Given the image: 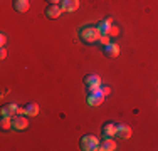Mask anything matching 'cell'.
<instances>
[{
    "label": "cell",
    "mask_w": 158,
    "mask_h": 151,
    "mask_svg": "<svg viewBox=\"0 0 158 151\" xmlns=\"http://www.w3.org/2000/svg\"><path fill=\"white\" fill-rule=\"evenodd\" d=\"M99 30H98L96 25H84L81 30H79V39L86 44H94L99 40Z\"/></svg>",
    "instance_id": "obj_1"
},
{
    "label": "cell",
    "mask_w": 158,
    "mask_h": 151,
    "mask_svg": "<svg viewBox=\"0 0 158 151\" xmlns=\"http://www.w3.org/2000/svg\"><path fill=\"white\" fill-rule=\"evenodd\" d=\"M79 146H81L82 151H96L99 149V141L93 134H84L81 138V141H79Z\"/></svg>",
    "instance_id": "obj_2"
},
{
    "label": "cell",
    "mask_w": 158,
    "mask_h": 151,
    "mask_svg": "<svg viewBox=\"0 0 158 151\" xmlns=\"http://www.w3.org/2000/svg\"><path fill=\"white\" fill-rule=\"evenodd\" d=\"M84 84L88 86V92H96L101 89V77L98 74H88L84 77Z\"/></svg>",
    "instance_id": "obj_3"
},
{
    "label": "cell",
    "mask_w": 158,
    "mask_h": 151,
    "mask_svg": "<svg viewBox=\"0 0 158 151\" xmlns=\"http://www.w3.org/2000/svg\"><path fill=\"white\" fill-rule=\"evenodd\" d=\"M103 52H104V55H106V57L114 59V57H118V55H119L121 49H119V45H118V44L110 42L108 45H104V47H103Z\"/></svg>",
    "instance_id": "obj_4"
},
{
    "label": "cell",
    "mask_w": 158,
    "mask_h": 151,
    "mask_svg": "<svg viewBox=\"0 0 158 151\" xmlns=\"http://www.w3.org/2000/svg\"><path fill=\"white\" fill-rule=\"evenodd\" d=\"M104 97H106V96H104V94L101 92V89H99V91L91 92V94L88 96V104L91 106V108H96V106H99V104L104 101Z\"/></svg>",
    "instance_id": "obj_5"
},
{
    "label": "cell",
    "mask_w": 158,
    "mask_h": 151,
    "mask_svg": "<svg viewBox=\"0 0 158 151\" xmlns=\"http://www.w3.org/2000/svg\"><path fill=\"white\" fill-rule=\"evenodd\" d=\"M12 121H14V129H17V131H22L29 126V121L25 118V114H15L12 118Z\"/></svg>",
    "instance_id": "obj_6"
},
{
    "label": "cell",
    "mask_w": 158,
    "mask_h": 151,
    "mask_svg": "<svg viewBox=\"0 0 158 151\" xmlns=\"http://www.w3.org/2000/svg\"><path fill=\"white\" fill-rule=\"evenodd\" d=\"M116 136H118V138H121V139L131 138V128L128 126V124H125V123L116 124Z\"/></svg>",
    "instance_id": "obj_7"
},
{
    "label": "cell",
    "mask_w": 158,
    "mask_h": 151,
    "mask_svg": "<svg viewBox=\"0 0 158 151\" xmlns=\"http://www.w3.org/2000/svg\"><path fill=\"white\" fill-rule=\"evenodd\" d=\"M101 133H103V138H113V136H116V124L111 123V121L104 123L101 126Z\"/></svg>",
    "instance_id": "obj_8"
},
{
    "label": "cell",
    "mask_w": 158,
    "mask_h": 151,
    "mask_svg": "<svg viewBox=\"0 0 158 151\" xmlns=\"http://www.w3.org/2000/svg\"><path fill=\"white\" fill-rule=\"evenodd\" d=\"M46 17L47 18H51V20H54V18H59L61 17V14H62V9H61V5H51L49 3V7L46 9Z\"/></svg>",
    "instance_id": "obj_9"
},
{
    "label": "cell",
    "mask_w": 158,
    "mask_h": 151,
    "mask_svg": "<svg viewBox=\"0 0 158 151\" xmlns=\"http://www.w3.org/2000/svg\"><path fill=\"white\" fill-rule=\"evenodd\" d=\"M62 12H76L79 9V0H61Z\"/></svg>",
    "instance_id": "obj_10"
},
{
    "label": "cell",
    "mask_w": 158,
    "mask_h": 151,
    "mask_svg": "<svg viewBox=\"0 0 158 151\" xmlns=\"http://www.w3.org/2000/svg\"><path fill=\"white\" fill-rule=\"evenodd\" d=\"M12 7H14V10H15V12L25 14L29 10V7H31V3H29V0H14Z\"/></svg>",
    "instance_id": "obj_11"
},
{
    "label": "cell",
    "mask_w": 158,
    "mask_h": 151,
    "mask_svg": "<svg viewBox=\"0 0 158 151\" xmlns=\"http://www.w3.org/2000/svg\"><path fill=\"white\" fill-rule=\"evenodd\" d=\"M111 18H103V20H99L98 22V30H99V34L101 35H108L110 34V29H111Z\"/></svg>",
    "instance_id": "obj_12"
},
{
    "label": "cell",
    "mask_w": 158,
    "mask_h": 151,
    "mask_svg": "<svg viewBox=\"0 0 158 151\" xmlns=\"http://www.w3.org/2000/svg\"><path fill=\"white\" fill-rule=\"evenodd\" d=\"M99 149L101 151H113L116 149V143L113 138H103V141L99 143Z\"/></svg>",
    "instance_id": "obj_13"
},
{
    "label": "cell",
    "mask_w": 158,
    "mask_h": 151,
    "mask_svg": "<svg viewBox=\"0 0 158 151\" xmlns=\"http://www.w3.org/2000/svg\"><path fill=\"white\" fill-rule=\"evenodd\" d=\"M24 112H25V116H37L39 114V104L32 103V101L24 104Z\"/></svg>",
    "instance_id": "obj_14"
},
{
    "label": "cell",
    "mask_w": 158,
    "mask_h": 151,
    "mask_svg": "<svg viewBox=\"0 0 158 151\" xmlns=\"http://www.w3.org/2000/svg\"><path fill=\"white\" fill-rule=\"evenodd\" d=\"M17 104H5L2 109H0V114L2 116H10V118H14V116L17 114Z\"/></svg>",
    "instance_id": "obj_15"
},
{
    "label": "cell",
    "mask_w": 158,
    "mask_h": 151,
    "mask_svg": "<svg viewBox=\"0 0 158 151\" xmlns=\"http://www.w3.org/2000/svg\"><path fill=\"white\" fill-rule=\"evenodd\" d=\"M10 128H14V121L10 116H2V119H0V129L2 131H9Z\"/></svg>",
    "instance_id": "obj_16"
},
{
    "label": "cell",
    "mask_w": 158,
    "mask_h": 151,
    "mask_svg": "<svg viewBox=\"0 0 158 151\" xmlns=\"http://www.w3.org/2000/svg\"><path fill=\"white\" fill-rule=\"evenodd\" d=\"M98 42H99V44L104 47V45H108L111 40H110V37H108V35H99V40H98Z\"/></svg>",
    "instance_id": "obj_17"
},
{
    "label": "cell",
    "mask_w": 158,
    "mask_h": 151,
    "mask_svg": "<svg viewBox=\"0 0 158 151\" xmlns=\"http://www.w3.org/2000/svg\"><path fill=\"white\" fill-rule=\"evenodd\" d=\"M101 92H103L104 96H110V92H111V88H110V86H101Z\"/></svg>",
    "instance_id": "obj_18"
},
{
    "label": "cell",
    "mask_w": 158,
    "mask_h": 151,
    "mask_svg": "<svg viewBox=\"0 0 158 151\" xmlns=\"http://www.w3.org/2000/svg\"><path fill=\"white\" fill-rule=\"evenodd\" d=\"M108 35H118V27H114V25H111V29H110V34Z\"/></svg>",
    "instance_id": "obj_19"
},
{
    "label": "cell",
    "mask_w": 158,
    "mask_h": 151,
    "mask_svg": "<svg viewBox=\"0 0 158 151\" xmlns=\"http://www.w3.org/2000/svg\"><path fill=\"white\" fill-rule=\"evenodd\" d=\"M0 44H2V47H5V44H7V37H5V34H2V35H0Z\"/></svg>",
    "instance_id": "obj_20"
},
{
    "label": "cell",
    "mask_w": 158,
    "mask_h": 151,
    "mask_svg": "<svg viewBox=\"0 0 158 151\" xmlns=\"http://www.w3.org/2000/svg\"><path fill=\"white\" fill-rule=\"evenodd\" d=\"M7 57V51H5V47H2V51H0V59H5Z\"/></svg>",
    "instance_id": "obj_21"
},
{
    "label": "cell",
    "mask_w": 158,
    "mask_h": 151,
    "mask_svg": "<svg viewBox=\"0 0 158 151\" xmlns=\"http://www.w3.org/2000/svg\"><path fill=\"white\" fill-rule=\"evenodd\" d=\"M59 2H61V0H47V3H51V5H57Z\"/></svg>",
    "instance_id": "obj_22"
},
{
    "label": "cell",
    "mask_w": 158,
    "mask_h": 151,
    "mask_svg": "<svg viewBox=\"0 0 158 151\" xmlns=\"http://www.w3.org/2000/svg\"><path fill=\"white\" fill-rule=\"evenodd\" d=\"M17 114H25V112H24V106H22V108H17Z\"/></svg>",
    "instance_id": "obj_23"
}]
</instances>
